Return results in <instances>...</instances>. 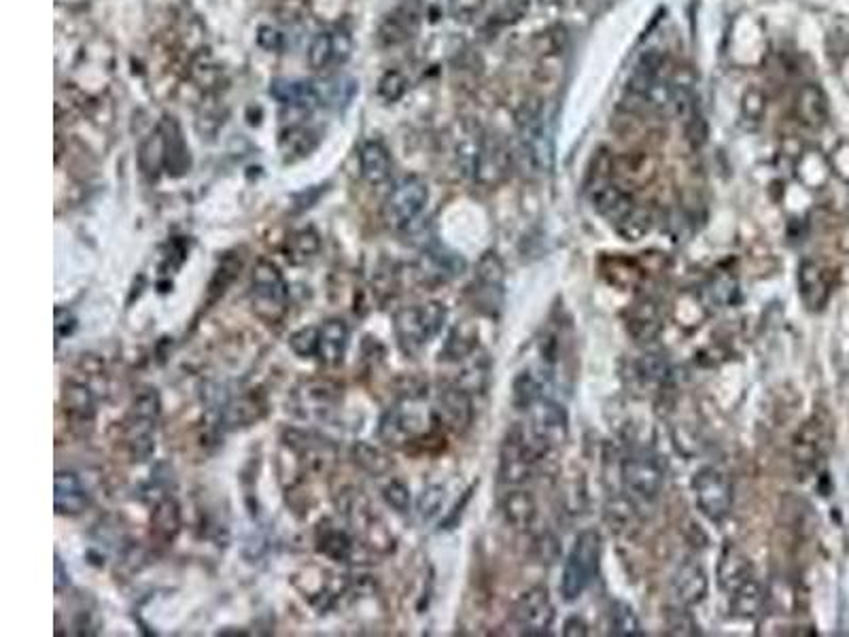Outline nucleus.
Returning <instances> with one entry per match:
<instances>
[{
  "label": "nucleus",
  "instance_id": "nucleus-1",
  "mask_svg": "<svg viewBox=\"0 0 849 637\" xmlns=\"http://www.w3.org/2000/svg\"><path fill=\"white\" fill-rule=\"evenodd\" d=\"M436 425H442L438 408H433L423 393H408L387 408L378 436L389 446H408L427 438Z\"/></svg>",
  "mask_w": 849,
  "mask_h": 637
},
{
  "label": "nucleus",
  "instance_id": "nucleus-2",
  "mask_svg": "<svg viewBox=\"0 0 849 637\" xmlns=\"http://www.w3.org/2000/svg\"><path fill=\"white\" fill-rule=\"evenodd\" d=\"M548 453V446L537 440L525 423H516L501 444L499 482L506 489L525 487Z\"/></svg>",
  "mask_w": 849,
  "mask_h": 637
},
{
  "label": "nucleus",
  "instance_id": "nucleus-3",
  "mask_svg": "<svg viewBox=\"0 0 849 637\" xmlns=\"http://www.w3.org/2000/svg\"><path fill=\"white\" fill-rule=\"evenodd\" d=\"M518 160L531 175H544L552 170V145L546 136L544 107L540 100H525L514 115Z\"/></svg>",
  "mask_w": 849,
  "mask_h": 637
},
{
  "label": "nucleus",
  "instance_id": "nucleus-4",
  "mask_svg": "<svg viewBox=\"0 0 849 637\" xmlns=\"http://www.w3.org/2000/svg\"><path fill=\"white\" fill-rule=\"evenodd\" d=\"M448 319V311L442 302L429 300L423 304H412L397 311L393 319V332L397 344L406 355H417L436 338Z\"/></svg>",
  "mask_w": 849,
  "mask_h": 637
},
{
  "label": "nucleus",
  "instance_id": "nucleus-5",
  "mask_svg": "<svg viewBox=\"0 0 849 637\" xmlns=\"http://www.w3.org/2000/svg\"><path fill=\"white\" fill-rule=\"evenodd\" d=\"M601 548V536L595 529H586L576 538L561 578V595L565 601H576L591 587L599 572Z\"/></svg>",
  "mask_w": 849,
  "mask_h": 637
},
{
  "label": "nucleus",
  "instance_id": "nucleus-6",
  "mask_svg": "<svg viewBox=\"0 0 849 637\" xmlns=\"http://www.w3.org/2000/svg\"><path fill=\"white\" fill-rule=\"evenodd\" d=\"M160 415L162 402L158 391L149 387L136 395L126 419V442L130 455L136 461H145L153 453V434L155 427H158Z\"/></svg>",
  "mask_w": 849,
  "mask_h": 637
},
{
  "label": "nucleus",
  "instance_id": "nucleus-7",
  "mask_svg": "<svg viewBox=\"0 0 849 637\" xmlns=\"http://www.w3.org/2000/svg\"><path fill=\"white\" fill-rule=\"evenodd\" d=\"M427 202H429L427 183L417 175H408L402 181H397L389 192L383 206V219L395 232L410 230L423 215Z\"/></svg>",
  "mask_w": 849,
  "mask_h": 637
},
{
  "label": "nucleus",
  "instance_id": "nucleus-8",
  "mask_svg": "<svg viewBox=\"0 0 849 637\" xmlns=\"http://www.w3.org/2000/svg\"><path fill=\"white\" fill-rule=\"evenodd\" d=\"M692 493H695L697 508L705 519L722 523L733 508V482L731 476L716 466H705L692 476Z\"/></svg>",
  "mask_w": 849,
  "mask_h": 637
},
{
  "label": "nucleus",
  "instance_id": "nucleus-9",
  "mask_svg": "<svg viewBox=\"0 0 849 637\" xmlns=\"http://www.w3.org/2000/svg\"><path fill=\"white\" fill-rule=\"evenodd\" d=\"M289 298V285L281 268L274 262L259 260L251 277V302L253 311L268 321H276L285 313Z\"/></svg>",
  "mask_w": 849,
  "mask_h": 637
},
{
  "label": "nucleus",
  "instance_id": "nucleus-10",
  "mask_svg": "<svg viewBox=\"0 0 849 637\" xmlns=\"http://www.w3.org/2000/svg\"><path fill=\"white\" fill-rule=\"evenodd\" d=\"M622 485L639 504H654L665 485V470L652 453L639 451L622 461Z\"/></svg>",
  "mask_w": 849,
  "mask_h": 637
},
{
  "label": "nucleus",
  "instance_id": "nucleus-11",
  "mask_svg": "<svg viewBox=\"0 0 849 637\" xmlns=\"http://www.w3.org/2000/svg\"><path fill=\"white\" fill-rule=\"evenodd\" d=\"M531 434L544 442L550 451L559 449L569 434L567 410L552 398H542L527 410V423Z\"/></svg>",
  "mask_w": 849,
  "mask_h": 637
},
{
  "label": "nucleus",
  "instance_id": "nucleus-12",
  "mask_svg": "<svg viewBox=\"0 0 849 637\" xmlns=\"http://www.w3.org/2000/svg\"><path fill=\"white\" fill-rule=\"evenodd\" d=\"M512 153L508 143L499 134H482V145L476 162L474 179L487 187H495L510 175Z\"/></svg>",
  "mask_w": 849,
  "mask_h": 637
},
{
  "label": "nucleus",
  "instance_id": "nucleus-13",
  "mask_svg": "<svg viewBox=\"0 0 849 637\" xmlns=\"http://www.w3.org/2000/svg\"><path fill=\"white\" fill-rule=\"evenodd\" d=\"M514 621L525 635H548L554 623V606L548 591L531 589L516 601Z\"/></svg>",
  "mask_w": 849,
  "mask_h": 637
},
{
  "label": "nucleus",
  "instance_id": "nucleus-14",
  "mask_svg": "<svg viewBox=\"0 0 849 637\" xmlns=\"http://www.w3.org/2000/svg\"><path fill=\"white\" fill-rule=\"evenodd\" d=\"M421 24V5L419 0H406L400 7H395L385 15V20L378 26V41L385 47L402 45L414 37Z\"/></svg>",
  "mask_w": 849,
  "mask_h": 637
},
{
  "label": "nucleus",
  "instance_id": "nucleus-15",
  "mask_svg": "<svg viewBox=\"0 0 849 637\" xmlns=\"http://www.w3.org/2000/svg\"><path fill=\"white\" fill-rule=\"evenodd\" d=\"M353 51V41L346 32H319L310 41L308 47V64L315 71H329L338 64L349 60Z\"/></svg>",
  "mask_w": 849,
  "mask_h": 637
},
{
  "label": "nucleus",
  "instance_id": "nucleus-16",
  "mask_svg": "<svg viewBox=\"0 0 849 637\" xmlns=\"http://www.w3.org/2000/svg\"><path fill=\"white\" fill-rule=\"evenodd\" d=\"M830 444L828 423L820 417H813L803 425L794 442V459L805 470H813L822 461Z\"/></svg>",
  "mask_w": 849,
  "mask_h": 637
},
{
  "label": "nucleus",
  "instance_id": "nucleus-17",
  "mask_svg": "<svg viewBox=\"0 0 849 637\" xmlns=\"http://www.w3.org/2000/svg\"><path fill=\"white\" fill-rule=\"evenodd\" d=\"M504 264H501L495 253L482 255V260L476 266V279L474 287L478 294V304L484 311H493L501 304V296H504Z\"/></svg>",
  "mask_w": 849,
  "mask_h": 637
},
{
  "label": "nucleus",
  "instance_id": "nucleus-18",
  "mask_svg": "<svg viewBox=\"0 0 849 637\" xmlns=\"http://www.w3.org/2000/svg\"><path fill=\"white\" fill-rule=\"evenodd\" d=\"M438 415L442 419V425H448L453 429H465L472 423L474 417V406H472V393H467L463 387L448 383L438 393Z\"/></svg>",
  "mask_w": 849,
  "mask_h": 637
},
{
  "label": "nucleus",
  "instance_id": "nucleus-19",
  "mask_svg": "<svg viewBox=\"0 0 849 637\" xmlns=\"http://www.w3.org/2000/svg\"><path fill=\"white\" fill-rule=\"evenodd\" d=\"M340 402V391L327 381L306 383L298 391V408L304 419H327Z\"/></svg>",
  "mask_w": 849,
  "mask_h": 637
},
{
  "label": "nucleus",
  "instance_id": "nucleus-20",
  "mask_svg": "<svg viewBox=\"0 0 849 637\" xmlns=\"http://www.w3.org/2000/svg\"><path fill=\"white\" fill-rule=\"evenodd\" d=\"M90 506V493L71 470H60L54 478V508L60 516H79Z\"/></svg>",
  "mask_w": 849,
  "mask_h": 637
},
{
  "label": "nucleus",
  "instance_id": "nucleus-21",
  "mask_svg": "<svg viewBox=\"0 0 849 637\" xmlns=\"http://www.w3.org/2000/svg\"><path fill=\"white\" fill-rule=\"evenodd\" d=\"M591 200H593L595 211L601 217L608 219L614 228H618L620 223L637 209L633 198L625 192V189L614 183H597V187L591 194Z\"/></svg>",
  "mask_w": 849,
  "mask_h": 637
},
{
  "label": "nucleus",
  "instance_id": "nucleus-22",
  "mask_svg": "<svg viewBox=\"0 0 849 637\" xmlns=\"http://www.w3.org/2000/svg\"><path fill=\"white\" fill-rule=\"evenodd\" d=\"M671 587H673L675 599H678L682 606L701 604L709 589V580L703 565H699L697 561H684L678 567V572L673 574Z\"/></svg>",
  "mask_w": 849,
  "mask_h": 637
},
{
  "label": "nucleus",
  "instance_id": "nucleus-23",
  "mask_svg": "<svg viewBox=\"0 0 849 637\" xmlns=\"http://www.w3.org/2000/svg\"><path fill=\"white\" fill-rule=\"evenodd\" d=\"M663 66H665V58L658 54L656 49L646 51L644 56H641L633 68V75L629 79V88H627V96L635 98V100H650L652 92L658 83L663 81Z\"/></svg>",
  "mask_w": 849,
  "mask_h": 637
},
{
  "label": "nucleus",
  "instance_id": "nucleus-24",
  "mask_svg": "<svg viewBox=\"0 0 849 637\" xmlns=\"http://www.w3.org/2000/svg\"><path fill=\"white\" fill-rule=\"evenodd\" d=\"M359 172L366 183L378 187L391 179L393 160L389 149L380 141H368L359 149Z\"/></svg>",
  "mask_w": 849,
  "mask_h": 637
},
{
  "label": "nucleus",
  "instance_id": "nucleus-25",
  "mask_svg": "<svg viewBox=\"0 0 849 637\" xmlns=\"http://www.w3.org/2000/svg\"><path fill=\"white\" fill-rule=\"evenodd\" d=\"M162 134V151H164V170L170 177H183L192 168V158H189V147L185 145L177 122H164L160 126Z\"/></svg>",
  "mask_w": 849,
  "mask_h": 637
},
{
  "label": "nucleus",
  "instance_id": "nucleus-26",
  "mask_svg": "<svg viewBox=\"0 0 849 637\" xmlns=\"http://www.w3.org/2000/svg\"><path fill=\"white\" fill-rule=\"evenodd\" d=\"M548 378L550 374L546 370H537V368H527L523 372H518V376L512 383V404L518 410L527 412L535 402L548 398V385H550Z\"/></svg>",
  "mask_w": 849,
  "mask_h": 637
},
{
  "label": "nucleus",
  "instance_id": "nucleus-27",
  "mask_svg": "<svg viewBox=\"0 0 849 637\" xmlns=\"http://www.w3.org/2000/svg\"><path fill=\"white\" fill-rule=\"evenodd\" d=\"M349 325L342 319H329L319 327V351L317 357L327 366H338L349 349Z\"/></svg>",
  "mask_w": 849,
  "mask_h": 637
},
{
  "label": "nucleus",
  "instance_id": "nucleus-28",
  "mask_svg": "<svg viewBox=\"0 0 849 637\" xmlns=\"http://www.w3.org/2000/svg\"><path fill=\"white\" fill-rule=\"evenodd\" d=\"M799 287H801V298L807 304L809 311H822L830 298V281L824 268H820L813 262L803 264L799 272Z\"/></svg>",
  "mask_w": 849,
  "mask_h": 637
},
{
  "label": "nucleus",
  "instance_id": "nucleus-29",
  "mask_svg": "<svg viewBox=\"0 0 849 637\" xmlns=\"http://www.w3.org/2000/svg\"><path fill=\"white\" fill-rule=\"evenodd\" d=\"M62 404H64L66 417H71L75 423L85 425L94 421L96 398H94V391L85 383L68 381L62 391Z\"/></svg>",
  "mask_w": 849,
  "mask_h": 637
},
{
  "label": "nucleus",
  "instance_id": "nucleus-30",
  "mask_svg": "<svg viewBox=\"0 0 849 637\" xmlns=\"http://www.w3.org/2000/svg\"><path fill=\"white\" fill-rule=\"evenodd\" d=\"M317 550L327 559L344 563L353 559L355 542L344 529L325 521L317 531Z\"/></svg>",
  "mask_w": 849,
  "mask_h": 637
},
{
  "label": "nucleus",
  "instance_id": "nucleus-31",
  "mask_svg": "<svg viewBox=\"0 0 849 637\" xmlns=\"http://www.w3.org/2000/svg\"><path fill=\"white\" fill-rule=\"evenodd\" d=\"M726 597H729V606L733 614L743 618L754 616L762 604V589L754 572L737 580L733 587L726 589Z\"/></svg>",
  "mask_w": 849,
  "mask_h": 637
},
{
  "label": "nucleus",
  "instance_id": "nucleus-32",
  "mask_svg": "<svg viewBox=\"0 0 849 637\" xmlns=\"http://www.w3.org/2000/svg\"><path fill=\"white\" fill-rule=\"evenodd\" d=\"M264 412H266L264 400H259L257 395L251 393V395H242V398H238V400H234V402L225 406L223 412H221V421H223L225 427H230V429L251 427L264 417Z\"/></svg>",
  "mask_w": 849,
  "mask_h": 637
},
{
  "label": "nucleus",
  "instance_id": "nucleus-33",
  "mask_svg": "<svg viewBox=\"0 0 849 637\" xmlns=\"http://www.w3.org/2000/svg\"><path fill=\"white\" fill-rule=\"evenodd\" d=\"M501 512L512 527L525 529L535 519V502L523 487H508L506 495L501 497Z\"/></svg>",
  "mask_w": 849,
  "mask_h": 637
},
{
  "label": "nucleus",
  "instance_id": "nucleus-34",
  "mask_svg": "<svg viewBox=\"0 0 849 637\" xmlns=\"http://www.w3.org/2000/svg\"><path fill=\"white\" fill-rule=\"evenodd\" d=\"M476 351H478V330L472 323L465 321L453 327V332L448 334V340L444 344L440 357L444 361L459 364V361L472 357Z\"/></svg>",
  "mask_w": 849,
  "mask_h": 637
},
{
  "label": "nucleus",
  "instance_id": "nucleus-35",
  "mask_svg": "<svg viewBox=\"0 0 849 637\" xmlns=\"http://www.w3.org/2000/svg\"><path fill=\"white\" fill-rule=\"evenodd\" d=\"M629 332L637 342H652L661 332V311L650 300L639 302L631 308Z\"/></svg>",
  "mask_w": 849,
  "mask_h": 637
},
{
  "label": "nucleus",
  "instance_id": "nucleus-36",
  "mask_svg": "<svg viewBox=\"0 0 849 637\" xmlns=\"http://www.w3.org/2000/svg\"><path fill=\"white\" fill-rule=\"evenodd\" d=\"M270 94L279 98L283 105L293 107V109H302V111H310V109H315L317 105H321L319 92L313 88V85L304 83V81L274 83Z\"/></svg>",
  "mask_w": 849,
  "mask_h": 637
},
{
  "label": "nucleus",
  "instance_id": "nucleus-37",
  "mask_svg": "<svg viewBox=\"0 0 849 637\" xmlns=\"http://www.w3.org/2000/svg\"><path fill=\"white\" fill-rule=\"evenodd\" d=\"M796 113L809 128H820L828 117V105L818 85H805L796 98Z\"/></svg>",
  "mask_w": 849,
  "mask_h": 637
},
{
  "label": "nucleus",
  "instance_id": "nucleus-38",
  "mask_svg": "<svg viewBox=\"0 0 849 637\" xmlns=\"http://www.w3.org/2000/svg\"><path fill=\"white\" fill-rule=\"evenodd\" d=\"M151 523H153L155 536H158L162 542L175 540L181 531V510L175 499L172 497L160 499V502L155 504Z\"/></svg>",
  "mask_w": 849,
  "mask_h": 637
},
{
  "label": "nucleus",
  "instance_id": "nucleus-39",
  "mask_svg": "<svg viewBox=\"0 0 849 637\" xmlns=\"http://www.w3.org/2000/svg\"><path fill=\"white\" fill-rule=\"evenodd\" d=\"M281 151L287 162L306 158L317 147V134L306 126H291L281 134Z\"/></svg>",
  "mask_w": 849,
  "mask_h": 637
},
{
  "label": "nucleus",
  "instance_id": "nucleus-40",
  "mask_svg": "<svg viewBox=\"0 0 849 637\" xmlns=\"http://www.w3.org/2000/svg\"><path fill=\"white\" fill-rule=\"evenodd\" d=\"M287 257L291 264H306L310 260H315L321 251V238L315 230H300L296 234H291L287 240Z\"/></svg>",
  "mask_w": 849,
  "mask_h": 637
},
{
  "label": "nucleus",
  "instance_id": "nucleus-41",
  "mask_svg": "<svg viewBox=\"0 0 849 637\" xmlns=\"http://www.w3.org/2000/svg\"><path fill=\"white\" fill-rule=\"evenodd\" d=\"M463 268H465V262L461 260V257L457 253H448L444 249L429 251L425 255V264H423V270H425L427 277L440 279V281H448V279L457 277V274H461Z\"/></svg>",
  "mask_w": 849,
  "mask_h": 637
},
{
  "label": "nucleus",
  "instance_id": "nucleus-42",
  "mask_svg": "<svg viewBox=\"0 0 849 637\" xmlns=\"http://www.w3.org/2000/svg\"><path fill=\"white\" fill-rule=\"evenodd\" d=\"M608 627H610V633L618 637L641 635L637 614L629 604H625V601H614V604L610 606Z\"/></svg>",
  "mask_w": 849,
  "mask_h": 637
},
{
  "label": "nucleus",
  "instance_id": "nucleus-43",
  "mask_svg": "<svg viewBox=\"0 0 849 637\" xmlns=\"http://www.w3.org/2000/svg\"><path fill=\"white\" fill-rule=\"evenodd\" d=\"M353 457H355V463H359V468H363V470L374 474V476L385 474L391 468L389 459L383 453H380L378 449H374V446L366 444V442H359L355 446Z\"/></svg>",
  "mask_w": 849,
  "mask_h": 637
},
{
  "label": "nucleus",
  "instance_id": "nucleus-44",
  "mask_svg": "<svg viewBox=\"0 0 849 637\" xmlns=\"http://www.w3.org/2000/svg\"><path fill=\"white\" fill-rule=\"evenodd\" d=\"M289 349L302 359L317 357L319 351V327H302L296 334L289 338Z\"/></svg>",
  "mask_w": 849,
  "mask_h": 637
},
{
  "label": "nucleus",
  "instance_id": "nucleus-45",
  "mask_svg": "<svg viewBox=\"0 0 849 637\" xmlns=\"http://www.w3.org/2000/svg\"><path fill=\"white\" fill-rule=\"evenodd\" d=\"M444 506V489L438 485H431L427 489H423V493L417 499V514L421 521H431L436 519Z\"/></svg>",
  "mask_w": 849,
  "mask_h": 637
},
{
  "label": "nucleus",
  "instance_id": "nucleus-46",
  "mask_svg": "<svg viewBox=\"0 0 849 637\" xmlns=\"http://www.w3.org/2000/svg\"><path fill=\"white\" fill-rule=\"evenodd\" d=\"M240 260H236V257L232 255V253H228L221 260V264H219V268H217V272H215V277H213V281H211V296H223V291L228 289V285L236 279V274H238V270H240Z\"/></svg>",
  "mask_w": 849,
  "mask_h": 637
},
{
  "label": "nucleus",
  "instance_id": "nucleus-47",
  "mask_svg": "<svg viewBox=\"0 0 849 637\" xmlns=\"http://www.w3.org/2000/svg\"><path fill=\"white\" fill-rule=\"evenodd\" d=\"M408 90V79L400 71H387L378 81V96L385 102L400 100Z\"/></svg>",
  "mask_w": 849,
  "mask_h": 637
},
{
  "label": "nucleus",
  "instance_id": "nucleus-48",
  "mask_svg": "<svg viewBox=\"0 0 849 637\" xmlns=\"http://www.w3.org/2000/svg\"><path fill=\"white\" fill-rule=\"evenodd\" d=\"M487 0H448V13L459 24H470L482 13Z\"/></svg>",
  "mask_w": 849,
  "mask_h": 637
},
{
  "label": "nucleus",
  "instance_id": "nucleus-49",
  "mask_svg": "<svg viewBox=\"0 0 849 637\" xmlns=\"http://www.w3.org/2000/svg\"><path fill=\"white\" fill-rule=\"evenodd\" d=\"M383 497H385V502L395 510V512H400V514H406L408 510H410V504H412V497H410V489L404 485L402 480H391L389 485L383 489Z\"/></svg>",
  "mask_w": 849,
  "mask_h": 637
},
{
  "label": "nucleus",
  "instance_id": "nucleus-50",
  "mask_svg": "<svg viewBox=\"0 0 849 637\" xmlns=\"http://www.w3.org/2000/svg\"><path fill=\"white\" fill-rule=\"evenodd\" d=\"M684 128H686V141L692 147L699 149V147L705 145V141H707V122H705V117H703V113L699 109L695 113H690L684 119Z\"/></svg>",
  "mask_w": 849,
  "mask_h": 637
},
{
  "label": "nucleus",
  "instance_id": "nucleus-51",
  "mask_svg": "<svg viewBox=\"0 0 849 637\" xmlns=\"http://www.w3.org/2000/svg\"><path fill=\"white\" fill-rule=\"evenodd\" d=\"M639 372H641V378H644V381L656 383V381H663L665 374L669 372V368H667L665 361L661 359V355H646L644 359L639 361Z\"/></svg>",
  "mask_w": 849,
  "mask_h": 637
},
{
  "label": "nucleus",
  "instance_id": "nucleus-52",
  "mask_svg": "<svg viewBox=\"0 0 849 637\" xmlns=\"http://www.w3.org/2000/svg\"><path fill=\"white\" fill-rule=\"evenodd\" d=\"M765 96L760 90H748L743 96V115L748 119H760L765 113Z\"/></svg>",
  "mask_w": 849,
  "mask_h": 637
},
{
  "label": "nucleus",
  "instance_id": "nucleus-53",
  "mask_svg": "<svg viewBox=\"0 0 849 637\" xmlns=\"http://www.w3.org/2000/svg\"><path fill=\"white\" fill-rule=\"evenodd\" d=\"M56 336L60 338H68L75 330H77V319L75 315L68 311V308H56Z\"/></svg>",
  "mask_w": 849,
  "mask_h": 637
},
{
  "label": "nucleus",
  "instance_id": "nucleus-54",
  "mask_svg": "<svg viewBox=\"0 0 849 637\" xmlns=\"http://www.w3.org/2000/svg\"><path fill=\"white\" fill-rule=\"evenodd\" d=\"M54 587H56V593H60L64 587H68V572L64 570V563H62L60 555H56V561H54Z\"/></svg>",
  "mask_w": 849,
  "mask_h": 637
},
{
  "label": "nucleus",
  "instance_id": "nucleus-55",
  "mask_svg": "<svg viewBox=\"0 0 849 637\" xmlns=\"http://www.w3.org/2000/svg\"><path fill=\"white\" fill-rule=\"evenodd\" d=\"M537 3H540L542 7H559L565 3V0H537Z\"/></svg>",
  "mask_w": 849,
  "mask_h": 637
},
{
  "label": "nucleus",
  "instance_id": "nucleus-56",
  "mask_svg": "<svg viewBox=\"0 0 849 637\" xmlns=\"http://www.w3.org/2000/svg\"><path fill=\"white\" fill-rule=\"evenodd\" d=\"M510 3H514V5H527L529 0H510Z\"/></svg>",
  "mask_w": 849,
  "mask_h": 637
}]
</instances>
